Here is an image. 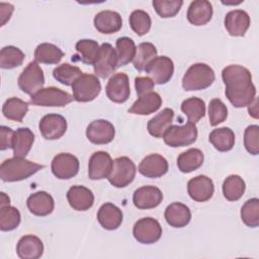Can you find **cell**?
Instances as JSON below:
<instances>
[{
  "label": "cell",
  "instance_id": "6da1fadb",
  "mask_svg": "<svg viewBox=\"0 0 259 259\" xmlns=\"http://www.w3.org/2000/svg\"><path fill=\"white\" fill-rule=\"evenodd\" d=\"M222 78L226 86L225 94L233 106L237 108L248 106L256 98V87L247 68L230 65L224 68Z\"/></svg>",
  "mask_w": 259,
  "mask_h": 259
},
{
  "label": "cell",
  "instance_id": "7a4b0ae2",
  "mask_svg": "<svg viewBox=\"0 0 259 259\" xmlns=\"http://www.w3.org/2000/svg\"><path fill=\"white\" fill-rule=\"evenodd\" d=\"M44 168V165L31 162L25 158L13 157L5 160L0 166V178L4 182H15L27 179L37 171Z\"/></svg>",
  "mask_w": 259,
  "mask_h": 259
},
{
  "label": "cell",
  "instance_id": "3957f363",
  "mask_svg": "<svg viewBox=\"0 0 259 259\" xmlns=\"http://www.w3.org/2000/svg\"><path fill=\"white\" fill-rule=\"evenodd\" d=\"M215 79L213 70L204 63L191 65L182 78V87L186 91L202 90L209 87Z\"/></svg>",
  "mask_w": 259,
  "mask_h": 259
},
{
  "label": "cell",
  "instance_id": "277c9868",
  "mask_svg": "<svg viewBox=\"0 0 259 259\" xmlns=\"http://www.w3.org/2000/svg\"><path fill=\"white\" fill-rule=\"evenodd\" d=\"M137 168L128 157H118L113 160L112 168L107 177L109 183L117 188L127 186L135 179Z\"/></svg>",
  "mask_w": 259,
  "mask_h": 259
},
{
  "label": "cell",
  "instance_id": "5b68a950",
  "mask_svg": "<svg viewBox=\"0 0 259 259\" xmlns=\"http://www.w3.org/2000/svg\"><path fill=\"white\" fill-rule=\"evenodd\" d=\"M163 139L165 144L172 148L189 146L197 139V128L195 124L191 122H187L183 125L173 124L168 127Z\"/></svg>",
  "mask_w": 259,
  "mask_h": 259
},
{
  "label": "cell",
  "instance_id": "8992f818",
  "mask_svg": "<svg viewBox=\"0 0 259 259\" xmlns=\"http://www.w3.org/2000/svg\"><path fill=\"white\" fill-rule=\"evenodd\" d=\"M73 97L78 102H89L94 100L101 91V84L97 76L82 74L72 85Z\"/></svg>",
  "mask_w": 259,
  "mask_h": 259
},
{
  "label": "cell",
  "instance_id": "52a82bcc",
  "mask_svg": "<svg viewBox=\"0 0 259 259\" xmlns=\"http://www.w3.org/2000/svg\"><path fill=\"white\" fill-rule=\"evenodd\" d=\"M73 95L60 88L51 86L41 88L36 93L31 95L30 103L37 106H57L63 107L72 102Z\"/></svg>",
  "mask_w": 259,
  "mask_h": 259
},
{
  "label": "cell",
  "instance_id": "ba28073f",
  "mask_svg": "<svg viewBox=\"0 0 259 259\" xmlns=\"http://www.w3.org/2000/svg\"><path fill=\"white\" fill-rule=\"evenodd\" d=\"M18 86L26 94L30 96L40 90L45 84V76L42 69L39 67L36 61L30 62L17 80Z\"/></svg>",
  "mask_w": 259,
  "mask_h": 259
},
{
  "label": "cell",
  "instance_id": "9c48e42d",
  "mask_svg": "<svg viewBox=\"0 0 259 259\" xmlns=\"http://www.w3.org/2000/svg\"><path fill=\"white\" fill-rule=\"evenodd\" d=\"M133 235L135 239L142 244H154L162 236V227L160 223L153 218H142L136 222Z\"/></svg>",
  "mask_w": 259,
  "mask_h": 259
},
{
  "label": "cell",
  "instance_id": "30bf717a",
  "mask_svg": "<svg viewBox=\"0 0 259 259\" xmlns=\"http://www.w3.org/2000/svg\"><path fill=\"white\" fill-rule=\"evenodd\" d=\"M145 72L150 76L154 83L159 85L166 84L173 76L174 63L166 56L156 57L148 64Z\"/></svg>",
  "mask_w": 259,
  "mask_h": 259
},
{
  "label": "cell",
  "instance_id": "8fae6325",
  "mask_svg": "<svg viewBox=\"0 0 259 259\" xmlns=\"http://www.w3.org/2000/svg\"><path fill=\"white\" fill-rule=\"evenodd\" d=\"M116 68H117V59H116L115 50L108 42L102 44L100 46L97 60L93 65L95 75L105 79L111 73H113V71Z\"/></svg>",
  "mask_w": 259,
  "mask_h": 259
},
{
  "label": "cell",
  "instance_id": "7c38bea8",
  "mask_svg": "<svg viewBox=\"0 0 259 259\" xmlns=\"http://www.w3.org/2000/svg\"><path fill=\"white\" fill-rule=\"evenodd\" d=\"M52 172L59 179H70L79 171V160L70 153H60L52 161Z\"/></svg>",
  "mask_w": 259,
  "mask_h": 259
},
{
  "label": "cell",
  "instance_id": "4fadbf2b",
  "mask_svg": "<svg viewBox=\"0 0 259 259\" xmlns=\"http://www.w3.org/2000/svg\"><path fill=\"white\" fill-rule=\"evenodd\" d=\"M115 130L113 124L105 119H96L90 122L86 128V137L95 145H105L113 141Z\"/></svg>",
  "mask_w": 259,
  "mask_h": 259
},
{
  "label": "cell",
  "instance_id": "5bb4252c",
  "mask_svg": "<svg viewBox=\"0 0 259 259\" xmlns=\"http://www.w3.org/2000/svg\"><path fill=\"white\" fill-rule=\"evenodd\" d=\"M107 97L115 103L125 102L131 94L128 77L124 73H116L110 77L105 87Z\"/></svg>",
  "mask_w": 259,
  "mask_h": 259
},
{
  "label": "cell",
  "instance_id": "9a60e30c",
  "mask_svg": "<svg viewBox=\"0 0 259 259\" xmlns=\"http://www.w3.org/2000/svg\"><path fill=\"white\" fill-rule=\"evenodd\" d=\"M38 128L46 140H58L67 131V120L61 114L49 113L40 119Z\"/></svg>",
  "mask_w": 259,
  "mask_h": 259
},
{
  "label": "cell",
  "instance_id": "2e32d148",
  "mask_svg": "<svg viewBox=\"0 0 259 259\" xmlns=\"http://www.w3.org/2000/svg\"><path fill=\"white\" fill-rule=\"evenodd\" d=\"M112 159L107 152L97 151L93 153L88 163V176L92 180L107 178L112 168Z\"/></svg>",
  "mask_w": 259,
  "mask_h": 259
},
{
  "label": "cell",
  "instance_id": "e0dca14e",
  "mask_svg": "<svg viewBox=\"0 0 259 259\" xmlns=\"http://www.w3.org/2000/svg\"><path fill=\"white\" fill-rule=\"evenodd\" d=\"M187 191L191 199L197 202H204L211 198L214 192L212 180L205 175H198L191 178L187 183Z\"/></svg>",
  "mask_w": 259,
  "mask_h": 259
},
{
  "label": "cell",
  "instance_id": "ac0fdd59",
  "mask_svg": "<svg viewBox=\"0 0 259 259\" xmlns=\"http://www.w3.org/2000/svg\"><path fill=\"white\" fill-rule=\"evenodd\" d=\"M163 200L162 191L153 185L138 188L133 195V202L140 209H150L158 206Z\"/></svg>",
  "mask_w": 259,
  "mask_h": 259
},
{
  "label": "cell",
  "instance_id": "d6986e66",
  "mask_svg": "<svg viewBox=\"0 0 259 259\" xmlns=\"http://www.w3.org/2000/svg\"><path fill=\"white\" fill-rule=\"evenodd\" d=\"M167 160L159 154H150L146 156L139 165V172L148 178H159L168 171Z\"/></svg>",
  "mask_w": 259,
  "mask_h": 259
},
{
  "label": "cell",
  "instance_id": "ffe728a7",
  "mask_svg": "<svg viewBox=\"0 0 259 259\" xmlns=\"http://www.w3.org/2000/svg\"><path fill=\"white\" fill-rule=\"evenodd\" d=\"M250 26L249 14L242 10L236 9L228 12L225 16V27L232 36H243Z\"/></svg>",
  "mask_w": 259,
  "mask_h": 259
},
{
  "label": "cell",
  "instance_id": "44dd1931",
  "mask_svg": "<svg viewBox=\"0 0 259 259\" xmlns=\"http://www.w3.org/2000/svg\"><path fill=\"white\" fill-rule=\"evenodd\" d=\"M67 199L70 206L78 211L87 210L94 203L93 192L83 185L72 186L67 192Z\"/></svg>",
  "mask_w": 259,
  "mask_h": 259
},
{
  "label": "cell",
  "instance_id": "7402d4cb",
  "mask_svg": "<svg viewBox=\"0 0 259 259\" xmlns=\"http://www.w3.org/2000/svg\"><path fill=\"white\" fill-rule=\"evenodd\" d=\"M95 28L104 34L117 32L122 26V19L118 12L112 10H102L94 17Z\"/></svg>",
  "mask_w": 259,
  "mask_h": 259
},
{
  "label": "cell",
  "instance_id": "603a6c76",
  "mask_svg": "<svg viewBox=\"0 0 259 259\" xmlns=\"http://www.w3.org/2000/svg\"><path fill=\"white\" fill-rule=\"evenodd\" d=\"M123 214L121 209L111 202L102 204L97 212V220L101 227L108 231L116 230L122 223Z\"/></svg>",
  "mask_w": 259,
  "mask_h": 259
},
{
  "label": "cell",
  "instance_id": "cb8c5ba5",
  "mask_svg": "<svg viewBox=\"0 0 259 259\" xmlns=\"http://www.w3.org/2000/svg\"><path fill=\"white\" fill-rule=\"evenodd\" d=\"M26 204L29 211L37 217H46L52 213L55 207L54 198L46 191H37L30 194Z\"/></svg>",
  "mask_w": 259,
  "mask_h": 259
},
{
  "label": "cell",
  "instance_id": "d4e9b609",
  "mask_svg": "<svg viewBox=\"0 0 259 259\" xmlns=\"http://www.w3.org/2000/svg\"><path fill=\"white\" fill-rule=\"evenodd\" d=\"M212 12V5L209 1L196 0L190 3L186 16L191 24L200 26L210 21Z\"/></svg>",
  "mask_w": 259,
  "mask_h": 259
},
{
  "label": "cell",
  "instance_id": "484cf974",
  "mask_svg": "<svg viewBox=\"0 0 259 259\" xmlns=\"http://www.w3.org/2000/svg\"><path fill=\"white\" fill-rule=\"evenodd\" d=\"M16 253L21 259H37L44 253V244L36 236H23L17 243Z\"/></svg>",
  "mask_w": 259,
  "mask_h": 259
},
{
  "label": "cell",
  "instance_id": "4316f807",
  "mask_svg": "<svg viewBox=\"0 0 259 259\" xmlns=\"http://www.w3.org/2000/svg\"><path fill=\"white\" fill-rule=\"evenodd\" d=\"M162 105V98L157 92H149L139 98L134 102V104L128 109L130 113L138 115H148L156 112Z\"/></svg>",
  "mask_w": 259,
  "mask_h": 259
},
{
  "label": "cell",
  "instance_id": "83f0119b",
  "mask_svg": "<svg viewBox=\"0 0 259 259\" xmlns=\"http://www.w3.org/2000/svg\"><path fill=\"white\" fill-rule=\"evenodd\" d=\"M168 225L173 228H183L187 226L191 220V212L187 205L181 202L170 203L164 213Z\"/></svg>",
  "mask_w": 259,
  "mask_h": 259
},
{
  "label": "cell",
  "instance_id": "f1b7e54d",
  "mask_svg": "<svg viewBox=\"0 0 259 259\" xmlns=\"http://www.w3.org/2000/svg\"><path fill=\"white\" fill-rule=\"evenodd\" d=\"M174 117V110L164 108L148 121V132L154 138H163L164 134L171 125Z\"/></svg>",
  "mask_w": 259,
  "mask_h": 259
},
{
  "label": "cell",
  "instance_id": "f546056e",
  "mask_svg": "<svg viewBox=\"0 0 259 259\" xmlns=\"http://www.w3.org/2000/svg\"><path fill=\"white\" fill-rule=\"evenodd\" d=\"M34 142V135L28 127H19L14 133L12 150L14 157L25 158Z\"/></svg>",
  "mask_w": 259,
  "mask_h": 259
},
{
  "label": "cell",
  "instance_id": "4dcf8cb0",
  "mask_svg": "<svg viewBox=\"0 0 259 259\" xmlns=\"http://www.w3.org/2000/svg\"><path fill=\"white\" fill-rule=\"evenodd\" d=\"M204 160L203 153L196 148L188 149L177 158V167L183 173H190L198 169Z\"/></svg>",
  "mask_w": 259,
  "mask_h": 259
},
{
  "label": "cell",
  "instance_id": "1f68e13d",
  "mask_svg": "<svg viewBox=\"0 0 259 259\" xmlns=\"http://www.w3.org/2000/svg\"><path fill=\"white\" fill-rule=\"evenodd\" d=\"M211 145L220 152H228L235 145V134L227 126L214 128L208 136Z\"/></svg>",
  "mask_w": 259,
  "mask_h": 259
},
{
  "label": "cell",
  "instance_id": "d6a6232c",
  "mask_svg": "<svg viewBox=\"0 0 259 259\" xmlns=\"http://www.w3.org/2000/svg\"><path fill=\"white\" fill-rule=\"evenodd\" d=\"M63 57L64 53L62 50L56 45L50 42H42L38 45L34 51L35 61L41 64H58Z\"/></svg>",
  "mask_w": 259,
  "mask_h": 259
},
{
  "label": "cell",
  "instance_id": "836d02e7",
  "mask_svg": "<svg viewBox=\"0 0 259 259\" xmlns=\"http://www.w3.org/2000/svg\"><path fill=\"white\" fill-rule=\"evenodd\" d=\"M75 49L78 60L87 65H94L97 60L100 47L96 40L93 39H80L76 42Z\"/></svg>",
  "mask_w": 259,
  "mask_h": 259
},
{
  "label": "cell",
  "instance_id": "e575fe53",
  "mask_svg": "<svg viewBox=\"0 0 259 259\" xmlns=\"http://www.w3.org/2000/svg\"><path fill=\"white\" fill-rule=\"evenodd\" d=\"M28 111V103L17 97L8 98L2 106L3 115L10 120L21 122Z\"/></svg>",
  "mask_w": 259,
  "mask_h": 259
},
{
  "label": "cell",
  "instance_id": "d590c367",
  "mask_svg": "<svg viewBox=\"0 0 259 259\" xmlns=\"http://www.w3.org/2000/svg\"><path fill=\"white\" fill-rule=\"evenodd\" d=\"M136 50H137V47L135 45V41L132 38L127 36L118 37L115 44L117 67L125 66L130 62H132L135 58Z\"/></svg>",
  "mask_w": 259,
  "mask_h": 259
},
{
  "label": "cell",
  "instance_id": "8d00e7d4",
  "mask_svg": "<svg viewBox=\"0 0 259 259\" xmlns=\"http://www.w3.org/2000/svg\"><path fill=\"white\" fill-rule=\"evenodd\" d=\"M245 189V181L239 175H230L223 183V194L229 201L239 200L243 196Z\"/></svg>",
  "mask_w": 259,
  "mask_h": 259
},
{
  "label": "cell",
  "instance_id": "74e56055",
  "mask_svg": "<svg viewBox=\"0 0 259 259\" xmlns=\"http://www.w3.org/2000/svg\"><path fill=\"white\" fill-rule=\"evenodd\" d=\"M157 57V49L151 42H141L136 50L133 64L139 72L145 71L148 64Z\"/></svg>",
  "mask_w": 259,
  "mask_h": 259
},
{
  "label": "cell",
  "instance_id": "f35d334b",
  "mask_svg": "<svg viewBox=\"0 0 259 259\" xmlns=\"http://www.w3.org/2000/svg\"><path fill=\"white\" fill-rule=\"evenodd\" d=\"M181 110L187 116L188 122L195 124L205 114V103L198 97H190L181 103Z\"/></svg>",
  "mask_w": 259,
  "mask_h": 259
},
{
  "label": "cell",
  "instance_id": "ab89813d",
  "mask_svg": "<svg viewBox=\"0 0 259 259\" xmlns=\"http://www.w3.org/2000/svg\"><path fill=\"white\" fill-rule=\"evenodd\" d=\"M82 74L83 73L79 67L70 65L69 63H64L53 71L54 78L66 86H72L76 79H78Z\"/></svg>",
  "mask_w": 259,
  "mask_h": 259
},
{
  "label": "cell",
  "instance_id": "60d3db41",
  "mask_svg": "<svg viewBox=\"0 0 259 259\" xmlns=\"http://www.w3.org/2000/svg\"><path fill=\"white\" fill-rule=\"evenodd\" d=\"M24 57V53L20 49L14 46L4 47L0 52V67L8 70L16 68L22 64Z\"/></svg>",
  "mask_w": 259,
  "mask_h": 259
},
{
  "label": "cell",
  "instance_id": "b9f144b4",
  "mask_svg": "<svg viewBox=\"0 0 259 259\" xmlns=\"http://www.w3.org/2000/svg\"><path fill=\"white\" fill-rule=\"evenodd\" d=\"M20 212L19 210L9 205L0 207V229L3 232H8L16 229L20 224Z\"/></svg>",
  "mask_w": 259,
  "mask_h": 259
},
{
  "label": "cell",
  "instance_id": "7bdbcfd3",
  "mask_svg": "<svg viewBox=\"0 0 259 259\" xmlns=\"http://www.w3.org/2000/svg\"><path fill=\"white\" fill-rule=\"evenodd\" d=\"M242 222L250 228L259 226V199L254 197L248 199L241 208Z\"/></svg>",
  "mask_w": 259,
  "mask_h": 259
},
{
  "label": "cell",
  "instance_id": "ee69618b",
  "mask_svg": "<svg viewBox=\"0 0 259 259\" xmlns=\"http://www.w3.org/2000/svg\"><path fill=\"white\" fill-rule=\"evenodd\" d=\"M130 25L131 28L140 36L145 35L149 32L152 20L148 12L138 9L131 13L130 15Z\"/></svg>",
  "mask_w": 259,
  "mask_h": 259
},
{
  "label": "cell",
  "instance_id": "f6af8a7d",
  "mask_svg": "<svg viewBox=\"0 0 259 259\" xmlns=\"http://www.w3.org/2000/svg\"><path fill=\"white\" fill-rule=\"evenodd\" d=\"M183 5L182 0H154L153 6L156 12L162 18H169L175 16L181 6Z\"/></svg>",
  "mask_w": 259,
  "mask_h": 259
},
{
  "label": "cell",
  "instance_id": "bcb514c9",
  "mask_svg": "<svg viewBox=\"0 0 259 259\" xmlns=\"http://www.w3.org/2000/svg\"><path fill=\"white\" fill-rule=\"evenodd\" d=\"M228 116V108L226 104L219 98H213L208 104L209 123L212 126L218 125L226 120Z\"/></svg>",
  "mask_w": 259,
  "mask_h": 259
},
{
  "label": "cell",
  "instance_id": "7dc6e473",
  "mask_svg": "<svg viewBox=\"0 0 259 259\" xmlns=\"http://www.w3.org/2000/svg\"><path fill=\"white\" fill-rule=\"evenodd\" d=\"M244 146L251 155L259 153V126L252 124L246 127L244 133Z\"/></svg>",
  "mask_w": 259,
  "mask_h": 259
},
{
  "label": "cell",
  "instance_id": "c3c4849f",
  "mask_svg": "<svg viewBox=\"0 0 259 259\" xmlns=\"http://www.w3.org/2000/svg\"><path fill=\"white\" fill-rule=\"evenodd\" d=\"M155 83L150 77H137L135 79V87L139 96L152 92Z\"/></svg>",
  "mask_w": 259,
  "mask_h": 259
},
{
  "label": "cell",
  "instance_id": "681fc988",
  "mask_svg": "<svg viewBox=\"0 0 259 259\" xmlns=\"http://www.w3.org/2000/svg\"><path fill=\"white\" fill-rule=\"evenodd\" d=\"M14 133L10 127L1 125L0 126V150L4 151L12 148Z\"/></svg>",
  "mask_w": 259,
  "mask_h": 259
},
{
  "label": "cell",
  "instance_id": "f907efd6",
  "mask_svg": "<svg viewBox=\"0 0 259 259\" xmlns=\"http://www.w3.org/2000/svg\"><path fill=\"white\" fill-rule=\"evenodd\" d=\"M14 10V7L10 3H0V17H1V26H3L11 17V14Z\"/></svg>",
  "mask_w": 259,
  "mask_h": 259
},
{
  "label": "cell",
  "instance_id": "816d5d0a",
  "mask_svg": "<svg viewBox=\"0 0 259 259\" xmlns=\"http://www.w3.org/2000/svg\"><path fill=\"white\" fill-rule=\"evenodd\" d=\"M248 111H249V114L254 117V118H258V99L255 98L253 100V102L251 104L248 105Z\"/></svg>",
  "mask_w": 259,
  "mask_h": 259
},
{
  "label": "cell",
  "instance_id": "f5cc1de1",
  "mask_svg": "<svg viewBox=\"0 0 259 259\" xmlns=\"http://www.w3.org/2000/svg\"><path fill=\"white\" fill-rule=\"evenodd\" d=\"M10 204V198L8 195H6V193L1 192L0 193V207L5 206V205H9Z\"/></svg>",
  "mask_w": 259,
  "mask_h": 259
}]
</instances>
